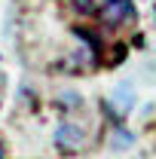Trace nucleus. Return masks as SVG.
Segmentation results:
<instances>
[{
    "mask_svg": "<svg viewBox=\"0 0 156 159\" xmlns=\"http://www.w3.org/2000/svg\"><path fill=\"white\" fill-rule=\"evenodd\" d=\"M74 9L83 12V16H89V12H95V0H74Z\"/></svg>",
    "mask_w": 156,
    "mask_h": 159,
    "instance_id": "4",
    "label": "nucleus"
},
{
    "mask_svg": "<svg viewBox=\"0 0 156 159\" xmlns=\"http://www.w3.org/2000/svg\"><path fill=\"white\" fill-rule=\"evenodd\" d=\"M129 19H135V3L132 0H104L101 3V21L107 28H119Z\"/></svg>",
    "mask_w": 156,
    "mask_h": 159,
    "instance_id": "2",
    "label": "nucleus"
},
{
    "mask_svg": "<svg viewBox=\"0 0 156 159\" xmlns=\"http://www.w3.org/2000/svg\"><path fill=\"white\" fill-rule=\"evenodd\" d=\"M61 104H64V107H80L83 101H80L77 92H64V95H61Z\"/></svg>",
    "mask_w": 156,
    "mask_h": 159,
    "instance_id": "5",
    "label": "nucleus"
},
{
    "mask_svg": "<svg viewBox=\"0 0 156 159\" xmlns=\"http://www.w3.org/2000/svg\"><path fill=\"white\" fill-rule=\"evenodd\" d=\"M132 144H135V135L126 132L122 125H117V132H113V138H110V147H113V150H126V147H132Z\"/></svg>",
    "mask_w": 156,
    "mask_h": 159,
    "instance_id": "3",
    "label": "nucleus"
},
{
    "mask_svg": "<svg viewBox=\"0 0 156 159\" xmlns=\"http://www.w3.org/2000/svg\"><path fill=\"white\" fill-rule=\"evenodd\" d=\"M83 144H86V132H83L80 122H71V119L58 122V129H55V147L61 153H77V150H83Z\"/></svg>",
    "mask_w": 156,
    "mask_h": 159,
    "instance_id": "1",
    "label": "nucleus"
}]
</instances>
